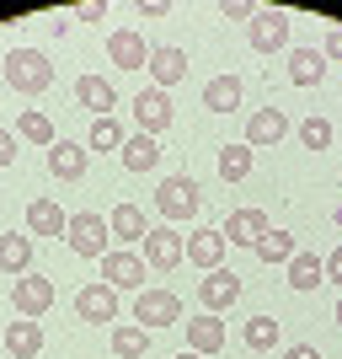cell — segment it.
<instances>
[{"label":"cell","mask_w":342,"mask_h":359,"mask_svg":"<svg viewBox=\"0 0 342 359\" xmlns=\"http://www.w3.org/2000/svg\"><path fill=\"white\" fill-rule=\"evenodd\" d=\"M0 70H6V86L22 91V97H38V91L54 86V65H48L38 48H11Z\"/></svg>","instance_id":"6da1fadb"},{"label":"cell","mask_w":342,"mask_h":359,"mask_svg":"<svg viewBox=\"0 0 342 359\" xmlns=\"http://www.w3.org/2000/svg\"><path fill=\"white\" fill-rule=\"evenodd\" d=\"M198 204H204V194H198V182H193V177H166L161 188H155V210L166 215V225L193 220Z\"/></svg>","instance_id":"7a4b0ae2"},{"label":"cell","mask_w":342,"mask_h":359,"mask_svg":"<svg viewBox=\"0 0 342 359\" xmlns=\"http://www.w3.org/2000/svg\"><path fill=\"white\" fill-rule=\"evenodd\" d=\"M134 322L139 327H171V322H182V300H177V290H139V300H134Z\"/></svg>","instance_id":"3957f363"},{"label":"cell","mask_w":342,"mask_h":359,"mask_svg":"<svg viewBox=\"0 0 342 359\" xmlns=\"http://www.w3.org/2000/svg\"><path fill=\"white\" fill-rule=\"evenodd\" d=\"M107 220L102 215H75L70 225H64V241H70L75 257H107Z\"/></svg>","instance_id":"277c9868"},{"label":"cell","mask_w":342,"mask_h":359,"mask_svg":"<svg viewBox=\"0 0 342 359\" xmlns=\"http://www.w3.org/2000/svg\"><path fill=\"white\" fill-rule=\"evenodd\" d=\"M182 257H187V236H177L171 225H150V236H145V263L150 269L171 273Z\"/></svg>","instance_id":"5b68a950"},{"label":"cell","mask_w":342,"mask_h":359,"mask_svg":"<svg viewBox=\"0 0 342 359\" xmlns=\"http://www.w3.org/2000/svg\"><path fill=\"white\" fill-rule=\"evenodd\" d=\"M129 107H134L139 129H145L150 140H155V135H166V129H171V113H177V107H171V91H161V86L139 91V97H134Z\"/></svg>","instance_id":"8992f818"},{"label":"cell","mask_w":342,"mask_h":359,"mask_svg":"<svg viewBox=\"0 0 342 359\" xmlns=\"http://www.w3.org/2000/svg\"><path fill=\"white\" fill-rule=\"evenodd\" d=\"M11 306L27 316V322H38V316H48V306H54V285H48L43 273H22L16 290H11Z\"/></svg>","instance_id":"52a82bcc"},{"label":"cell","mask_w":342,"mask_h":359,"mask_svg":"<svg viewBox=\"0 0 342 359\" xmlns=\"http://www.w3.org/2000/svg\"><path fill=\"white\" fill-rule=\"evenodd\" d=\"M198 300H204V311L220 316L225 306H236V300H241V273H230V269L204 273V279H198Z\"/></svg>","instance_id":"ba28073f"},{"label":"cell","mask_w":342,"mask_h":359,"mask_svg":"<svg viewBox=\"0 0 342 359\" xmlns=\"http://www.w3.org/2000/svg\"><path fill=\"white\" fill-rule=\"evenodd\" d=\"M75 316L80 322H113L118 316V290L113 285H80V295H75Z\"/></svg>","instance_id":"9c48e42d"},{"label":"cell","mask_w":342,"mask_h":359,"mask_svg":"<svg viewBox=\"0 0 342 359\" xmlns=\"http://www.w3.org/2000/svg\"><path fill=\"white\" fill-rule=\"evenodd\" d=\"M225 231H214V225H204V231H193L187 236V263L193 269H204V273H214V269H225Z\"/></svg>","instance_id":"30bf717a"},{"label":"cell","mask_w":342,"mask_h":359,"mask_svg":"<svg viewBox=\"0 0 342 359\" xmlns=\"http://www.w3.org/2000/svg\"><path fill=\"white\" fill-rule=\"evenodd\" d=\"M86 166H91V150L86 145H75V140H54V145H48V172H54L59 182L86 177Z\"/></svg>","instance_id":"8fae6325"},{"label":"cell","mask_w":342,"mask_h":359,"mask_svg":"<svg viewBox=\"0 0 342 359\" xmlns=\"http://www.w3.org/2000/svg\"><path fill=\"white\" fill-rule=\"evenodd\" d=\"M75 102L86 107V113H97V118H113L118 91H113V81H107V75H80V81H75Z\"/></svg>","instance_id":"7c38bea8"},{"label":"cell","mask_w":342,"mask_h":359,"mask_svg":"<svg viewBox=\"0 0 342 359\" xmlns=\"http://www.w3.org/2000/svg\"><path fill=\"white\" fill-rule=\"evenodd\" d=\"M102 285L139 290V285H145V257H134V252H107L102 257Z\"/></svg>","instance_id":"4fadbf2b"},{"label":"cell","mask_w":342,"mask_h":359,"mask_svg":"<svg viewBox=\"0 0 342 359\" xmlns=\"http://www.w3.org/2000/svg\"><path fill=\"white\" fill-rule=\"evenodd\" d=\"M289 43V16L283 11H257L252 16V48L257 54H278Z\"/></svg>","instance_id":"5bb4252c"},{"label":"cell","mask_w":342,"mask_h":359,"mask_svg":"<svg viewBox=\"0 0 342 359\" xmlns=\"http://www.w3.org/2000/svg\"><path fill=\"white\" fill-rule=\"evenodd\" d=\"M220 231H225V241H241V247H257V241L268 236L273 225H268V215H262V210H230V220H225Z\"/></svg>","instance_id":"9a60e30c"},{"label":"cell","mask_w":342,"mask_h":359,"mask_svg":"<svg viewBox=\"0 0 342 359\" xmlns=\"http://www.w3.org/2000/svg\"><path fill=\"white\" fill-rule=\"evenodd\" d=\"M187 348H193L198 359H204V354H220V348H225V322L214 311H198L193 322H187Z\"/></svg>","instance_id":"2e32d148"},{"label":"cell","mask_w":342,"mask_h":359,"mask_svg":"<svg viewBox=\"0 0 342 359\" xmlns=\"http://www.w3.org/2000/svg\"><path fill=\"white\" fill-rule=\"evenodd\" d=\"M289 135V118H283L278 107H257L252 118H246V145H278V140Z\"/></svg>","instance_id":"e0dca14e"},{"label":"cell","mask_w":342,"mask_h":359,"mask_svg":"<svg viewBox=\"0 0 342 359\" xmlns=\"http://www.w3.org/2000/svg\"><path fill=\"white\" fill-rule=\"evenodd\" d=\"M107 60L118 65V70H145V65H150V48H145L139 32H113V38H107Z\"/></svg>","instance_id":"ac0fdd59"},{"label":"cell","mask_w":342,"mask_h":359,"mask_svg":"<svg viewBox=\"0 0 342 359\" xmlns=\"http://www.w3.org/2000/svg\"><path fill=\"white\" fill-rule=\"evenodd\" d=\"M145 70L155 75V86L166 91V86H177L182 75H187V54L171 48V43H166V48H150V65H145Z\"/></svg>","instance_id":"d6986e66"},{"label":"cell","mask_w":342,"mask_h":359,"mask_svg":"<svg viewBox=\"0 0 342 359\" xmlns=\"http://www.w3.org/2000/svg\"><path fill=\"white\" fill-rule=\"evenodd\" d=\"M64 225H70V215H64L54 198H32L27 204V231L32 236H64Z\"/></svg>","instance_id":"ffe728a7"},{"label":"cell","mask_w":342,"mask_h":359,"mask_svg":"<svg viewBox=\"0 0 342 359\" xmlns=\"http://www.w3.org/2000/svg\"><path fill=\"white\" fill-rule=\"evenodd\" d=\"M0 269H6V273H27L32 269V236H22V231H0Z\"/></svg>","instance_id":"44dd1931"},{"label":"cell","mask_w":342,"mask_h":359,"mask_svg":"<svg viewBox=\"0 0 342 359\" xmlns=\"http://www.w3.org/2000/svg\"><path fill=\"white\" fill-rule=\"evenodd\" d=\"M6 348L16 359H38L43 354V322H11L6 327Z\"/></svg>","instance_id":"7402d4cb"},{"label":"cell","mask_w":342,"mask_h":359,"mask_svg":"<svg viewBox=\"0 0 342 359\" xmlns=\"http://www.w3.org/2000/svg\"><path fill=\"white\" fill-rule=\"evenodd\" d=\"M321 75H327V54H321V48L289 54V81H294V86H321Z\"/></svg>","instance_id":"603a6c76"},{"label":"cell","mask_w":342,"mask_h":359,"mask_svg":"<svg viewBox=\"0 0 342 359\" xmlns=\"http://www.w3.org/2000/svg\"><path fill=\"white\" fill-rule=\"evenodd\" d=\"M204 107L208 113H236L241 107V81L236 75H214V81L204 86Z\"/></svg>","instance_id":"cb8c5ba5"},{"label":"cell","mask_w":342,"mask_h":359,"mask_svg":"<svg viewBox=\"0 0 342 359\" xmlns=\"http://www.w3.org/2000/svg\"><path fill=\"white\" fill-rule=\"evenodd\" d=\"M321 279H327V269H321V257H315V252H294V257H289V285H294L299 295H311Z\"/></svg>","instance_id":"d4e9b609"},{"label":"cell","mask_w":342,"mask_h":359,"mask_svg":"<svg viewBox=\"0 0 342 359\" xmlns=\"http://www.w3.org/2000/svg\"><path fill=\"white\" fill-rule=\"evenodd\" d=\"M123 166H129V172H155V161H161V145H155V140L150 135H134V140H123Z\"/></svg>","instance_id":"484cf974"},{"label":"cell","mask_w":342,"mask_h":359,"mask_svg":"<svg viewBox=\"0 0 342 359\" xmlns=\"http://www.w3.org/2000/svg\"><path fill=\"white\" fill-rule=\"evenodd\" d=\"M107 231H113V236H123V241H145V236H150L145 210H139V204H118V210H113V220H107Z\"/></svg>","instance_id":"4316f807"},{"label":"cell","mask_w":342,"mask_h":359,"mask_svg":"<svg viewBox=\"0 0 342 359\" xmlns=\"http://www.w3.org/2000/svg\"><path fill=\"white\" fill-rule=\"evenodd\" d=\"M150 348V332L139 327V322H118V327H113V354L118 359H139Z\"/></svg>","instance_id":"83f0119b"},{"label":"cell","mask_w":342,"mask_h":359,"mask_svg":"<svg viewBox=\"0 0 342 359\" xmlns=\"http://www.w3.org/2000/svg\"><path fill=\"white\" fill-rule=\"evenodd\" d=\"M252 172V145L241 140V145H220V177L225 182H241Z\"/></svg>","instance_id":"f1b7e54d"},{"label":"cell","mask_w":342,"mask_h":359,"mask_svg":"<svg viewBox=\"0 0 342 359\" xmlns=\"http://www.w3.org/2000/svg\"><path fill=\"white\" fill-rule=\"evenodd\" d=\"M16 135L22 140H32V145H54V118H48V113H38V107H27V113H22V123H16Z\"/></svg>","instance_id":"f546056e"},{"label":"cell","mask_w":342,"mask_h":359,"mask_svg":"<svg viewBox=\"0 0 342 359\" xmlns=\"http://www.w3.org/2000/svg\"><path fill=\"white\" fill-rule=\"evenodd\" d=\"M252 252L262 257V263H289V257H294V236H289V231H268Z\"/></svg>","instance_id":"4dcf8cb0"},{"label":"cell","mask_w":342,"mask_h":359,"mask_svg":"<svg viewBox=\"0 0 342 359\" xmlns=\"http://www.w3.org/2000/svg\"><path fill=\"white\" fill-rule=\"evenodd\" d=\"M246 348H257V354H262V348H278V322H273V316H252V322H246Z\"/></svg>","instance_id":"1f68e13d"},{"label":"cell","mask_w":342,"mask_h":359,"mask_svg":"<svg viewBox=\"0 0 342 359\" xmlns=\"http://www.w3.org/2000/svg\"><path fill=\"white\" fill-rule=\"evenodd\" d=\"M86 150H123V129H118V118H97V123H91Z\"/></svg>","instance_id":"d6a6232c"},{"label":"cell","mask_w":342,"mask_h":359,"mask_svg":"<svg viewBox=\"0 0 342 359\" xmlns=\"http://www.w3.org/2000/svg\"><path fill=\"white\" fill-rule=\"evenodd\" d=\"M299 145H305V150H327L332 145V123L327 118H305V123H299Z\"/></svg>","instance_id":"836d02e7"},{"label":"cell","mask_w":342,"mask_h":359,"mask_svg":"<svg viewBox=\"0 0 342 359\" xmlns=\"http://www.w3.org/2000/svg\"><path fill=\"white\" fill-rule=\"evenodd\" d=\"M11 161H16V135L0 129V166H11Z\"/></svg>","instance_id":"e575fe53"},{"label":"cell","mask_w":342,"mask_h":359,"mask_svg":"<svg viewBox=\"0 0 342 359\" xmlns=\"http://www.w3.org/2000/svg\"><path fill=\"white\" fill-rule=\"evenodd\" d=\"M75 16H80V22H102L107 6H102V0H91V6H75Z\"/></svg>","instance_id":"d590c367"},{"label":"cell","mask_w":342,"mask_h":359,"mask_svg":"<svg viewBox=\"0 0 342 359\" xmlns=\"http://www.w3.org/2000/svg\"><path fill=\"white\" fill-rule=\"evenodd\" d=\"M321 54H327V60H342V27L327 32V48H321Z\"/></svg>","instance_id":"8d00e7d4"},{"label":"cell","mask_w":342,"mask_h":359,"mask_svg":"<svg viewBox=\"0 0 342 359\" xmlns=\"http://www.w3.org/2000/svg\"><path fill=\"white\" fill-rule=\"evenodd\" d=\"M321 269H327V279H337V285H342V247L332 257H321Z\"/></svg>","instance_id":"74e56055"},{"label":"cell","mask_w":342,"mask_h":359,"mask_svg":"<svg viewBox=\"0 0 342 359\" xmlns=\"http://www.w3.org/2000/svg\"><path fill=\"white\" fill-rule=\"evenodd\" d=\"M283 359H321V348H311V344H294V348H283Z\"/></svg>","instance_id":"f35d334b"},{"label":"cell","mask_w":342,"mask_h":359,"mask_svg":"<svg viewBox=\"0 0 342 359\" xmlns=\"http://www.w3.org/2000/svg\"><path fill=\"white\" fill-rule=\"evenodd\" d=\"M225 16H257V6H246V0H230V6H225Z\"/></svg>","instance_id":"ab89813d"},{"label":"cell","mask_w":342,"mask_h":359,"mask_svg":"<svg viewBox=\"0 0 342 359\" xmlns=\"http://www.w3.org/2000/svg\"><path fill=\"white\" fill-rule=\"evenodd\" d=\"M332 220H337V225H342V204H337V215H332Z\"/></svg>","instance_id":"60d3db41"},{"label":"cell","mask_w":342,"mask_h":359,"mask_svg":"<svg viewBox=\"0 0 342 359\" xmlns=\"http://www.w3.org/2000/svg\"><path fill=\"white\" fill-rule=\"evenodd\" d=\"M177 359H198V354H193V348H187V354H177Z\"/></svg>","instance_id":"b9f144b4"},{"label":"cell","mask_w":342,"mask_h":359,"mask_svg":"<svg viewBox=\"0 0 342 359\" xmlns=\"http://www.w3.org/2000/svg\"><path fill=\"white\" fill-rule=\"evenodd\" d=\"M337 327H342V300H337Z\"/></svg>","instance_id":"7bdbcfd3"}]
</instances>
